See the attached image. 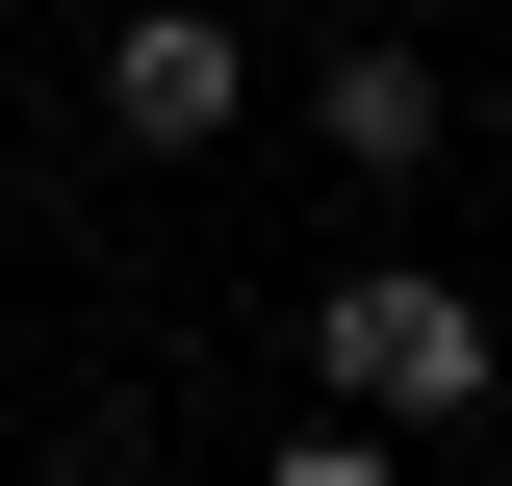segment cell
<instances>
[{
  "mask_svg": "<svg viewBox=\"0 0 512 486\" xmlns=\"http://www.w3.org/2000/svg\"><path fill=\"white\" fill-rule=\"evenodd\" d=\"M256 26H282V0H256Z\"/></svg>",
  "mask_w": 512,
  "mask_h": 486,
  "instance_id": "7",
  "label": "cell"
},
{
  "mask_svg": "<svg viewBox=\"0 0 512 486\" xmlns=\"http://www.w3.org/2000/svg\"><path fill=\"white\" fill-rule=\"evenodd\" d=\"M52 486H128V435H77V461H52Z\"/></svg>",
  "mask_w": 512,
  "mask_h": 486,
  "instance_id": "5",
  "label": "cell"
},
{
  "mask_svg": "<svg viewBox=\"0 0 512 486\" xmlns=\"http://www.w3.org/2000/svg\"><path fill=\"white\" fill-rule=\"evenodd\" d=\"M308 154H333L359 205H410V180L461 154V103H436V52H410V26H333V52H308Z\"/></svg>",
  "mask_w": 512,
  "mask_h": 486,
  "instance_id": "3",
  "label": "cell"
},
{
  "mask_svg": "<svg viewBox=\"0 0 512 486\" xmlns=\"http://www.w3.org/2000/svg\"><path fill=\"white\" fill-rule=\"evenodd\" d=\"M487 26H512V0H487Z\"/></svg>",
  "mask_w": 512,
  "mask_h": 486,
  "instance_id": "8",
  "label": "cell"
},
{
  "mask_svg": "<svg viewBox=\"0 0 512 486\" xmlns=\"http://www.w3.org/2000/svg\"><path fill=\"white\" fill-rule=\"evenodd\" d=\"M0 52H26V0H0Z\"/></svg>",
  "mask_w": 512,
  "mask_h": 486,
  "instance_id": "6",
  "label": "cell"
},
{
  "mask_svg": "<svg viewBox=\"0 0 512 486\" xmlns=\"http://www.w3.org/2000/svg\"><path fill=\"white\" fill-rule=\"evenodd\" d=\"M103 128L128 154H231L256 128V0H128L103 26Z\"/></svg>",
  "mask_w": 512,
  "mask_h": 486,
  "instance_id": "2",
  "label": "cell"
},
{
  "mask_svg": "<svg viewBox=\"0 0 512 486\" xmlns=\"http://www.w3.org/2000/svg\"><path fill=\"white\" fill-rule=\"evenodd\" d=\"M256 486H410V461H384V410H333V435H282Z\"/></svg>",
  "mask_w": 512,
  "mask_h": 486,
  "instance_id": "4",
  "label": "cell"
},
{
  "mask_svg": "<svg viewBox=\"0 0 512 486\" xmlns=\"http://www.w3.org/2000/svg\"><path fill=\"white\" fill-rule=\"evenodd\" d=\"M308 359H333V410H384V435H461V410L512 384V333H487V282H436V256H333Z\"/></svg>",
  "mask_w": 512,
  "mask_h": 486,
  "instance_id": "1",
  "label": "cell"
}]
</instances>
